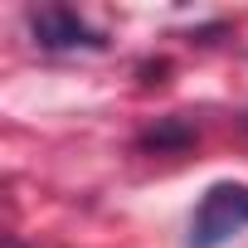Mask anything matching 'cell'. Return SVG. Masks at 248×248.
I'll return each instance as SVG.
<instances>
[{"mask_svg": "<svg viewBox=\"0 0 248 248\" xmlns=\"http://www.w3.org/2000/svg\"><path fill=\"white\" fill-rule=\"evenodd\" d=\"M248 229V185L238 180H219L204 190V200L195 204L190 219V248H219L233 233Z\"/></svg>", "mask_w": 248, "mask_h": 248, "instance_id": "cell-1", "label": "cell"}, {"mask_svg": "<svg viewBox=\"0 0 248 248\" xmlns=\"http://www.w3.org/2000/svg\"><path fill=\"white\" fill-rule=\"evenodd\" d=\"M30 25H34V44H44V49H102V34L78 10L49 5V10H34Z\"/></svg>", "mask_w": 248, "mask_h": 248, "instance_id": "cell-2", "label": "cell"}]
</instances>
